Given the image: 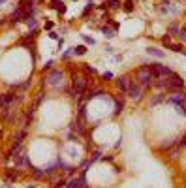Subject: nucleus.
Returning a JSON list of instances; mask_svg holds the SVG:
<instances>
[{"instance_id": "nucleus-6", "label": "nucleus", "mask_w": 186, "mask_h": 188, "mask_svg": "<svg viewBox=\"0 0 186 188\" xmlns=\"http://www.w3.org/2000/svg\"><path fill=\"white\" fill-rule=\"evenodd\" d=\"M167 79H169V87H171L169 90L181 89V87L184 85V79H182V77L179 75V73H169V75H167Z\"/></svg>"}, {"instance_id": "nucleus-27", "label": "nucleus", "mask_w": 186, "mask_h": 188, "mask_svg": "<svg viewBox=\"0 0 186 188\" xmlns=\"http://www.w3.org/2000/svg\"><path fill=\"white\" fill-rule=\"evenodd\" d=\"M179 38H181L182 41H186V28H181V30H179V34H177Z\"/></svg>"}, {"instance_id": "nucleus-26", "label": "nucleus", "mask_w": 186, "mask_h": 188, "mask_svg": "<svg viewBox=\"0 0 186 188\" xmlns=\"http://www.w3.org/2000/svg\"><path fill=\"white\" fill-rule=\"evenodd\" d=\"M163 98H165V94H158V96H154V100L150 102V105H156V103H158V102H162Z\"/></svg>"}, {"instance_id": "nucleus-16", "label": "nucleus", "mask_w": 186, "mask_h": 188, "mask_svg": "<svg viewBox=\"0 0 186 188\" xmlns=\"http://www.w3.org/2000/svg\"><path fill=\"white\" fill-rule=\"evenodd\" d=\"M17 177H19V171L17 169H9L8 171V183H13Z\"/></svg>"}, {"instance_id": "nucleus-10", "label": "nucleus", "mask_w": 186, "mask_h": 188, "mask_svg": "<svg viewBox=\"0 0 186 188\" xmlns=\"http://www.w3.org/2000/svg\"><path fill=\"white\" fill-rule=\"evenodd\" d=\"M51 8L56 9L58 13H66V4H64L62 0H51Z\"/></svg>"}, {"instance_id": "nucleus-39", "label": "nucleus", "mask_w": 186, "mask_h": 188, "mask_svg": "<svg viewBox=\"0 0 186 188\" xmlns=\"http://www.w3.org/2000/svg\"><path fill=\"white\" fill-rule=\"evenodd\" d=\"M0 25H2V21H0Z\"/></svg>"}, {"instance_id": "nucleus-34", "label": "nucleus", "mask_w": 186, "mask_h": 188, "mask_svg": "<svg viewBox=\"0 0 186 188\" xmlns=\"http://www.w3.org/2000/svg\"><path fill=\"white\" fill-rule=\"evenodd\" d=\"M111 77H113V73H111V72H105V73H104V79H105V81L111 79Z\"/></svg>"}, {"instance_id": "nucleus-4", "label": "nucleus", "mask_w": 186, "mask_h": 188, "mask_svg": "<svg viewBox=\"0 0 186 188\" xmlns=\"http://www.w3.org/2000/svg\"><path fill=\"white\" fill-rule=\"evenodd\" d=\"M167 102H169V103H173V105H184V102H186V94H184V92H181L179 89H175V90H171V94L167 96Z\"/></svg>"}, {"instance_id": "nucleus-8", "label": "nucleus", "mask_w": 186, "mask_h": 188, "mask_svg": "<svg viewBox=\"0 0 186 188\" xmlns=\"http://www.w3.org/2000/svg\"><path fill=\"white\" fill-rule=\"evenodd\" d=\"M130 85H132V79H130L128 75H120V77L117 79V89L120 90V92H128Z\"/></svg>"}, {"instance_id": "nucleus-22", "label": "nucleus", "mask_w": 186, "mask_h": 188, "mask_svg": "<svg viewBox=\"0 0 186 188\" xmlns=\"http://www.w3.org/2000/svg\"><path fill=\"white\" fill-rule=\"evenodd\" d=\"M132 9H134V0H126V2H124V11L130 13Z\"/></svg>"}, {"instance_id": "nucleus-37", "label": "nucleus", "mask_w": 186, "mask_h": 188, "mask_svg": "<svg viewBox=\"0 0 186 188\" xmlns=\"http://www.w3.org/2000/svg\"><path fill=\"white\" fill-rule=\"evenodd\" d=\"M27 188H34V186H32V184H30V186H27Z\"/></svg>"}, {"instance_id": "nucleus-36", "label": "nucleus", "mask_w": 186, "mask_h": 188, "mask_svg": "<svg viewBox=\"0 0 186 188\" xmlns=\"http://www.w3.org/2000/svg\"><path fill=\"white\" fill-rule=\"evenodd\" d=\"M4 2H6V0H0V6H2V4H4Z\"/></svg>"}, {"instance_id": "nucleus-5", "label": "nucleus", "mask_w": 186, "mask_h": 188, "mask_svg": "<svg viewBox=\"0 0 186 188\" xmlns=\"http://www.w3.org/2000/svg\"><path fill=\"white\" fill-rule=\"evenodd\" d=\"M47 83H49L51 87H60L62 85V72H58V70H51L49 75L45 77Z\"/></svg>"}, {"instance_id": "nucleus-24", "label": "nucleus", "mask_w": 186, "mask_h": 188, "mask_svg": "<svg viewBox=\"0 0 186 188\" xmlns=\"http://www.w3.org/2000/svg\"><path fill=\"white\" fill-rule=\"evenodd\" d=\"M27 25H28V27L32 28V30H36V17H34V15H32L30 19H27Z\"/></svg>"}, {"instance_id": "nucleus-2", "label": "nucleus", "mask_w": 186, "mask_h": 188, "mask_svg": "<svg viewBox=\"0 0 186 188\" xmlns=\"http://www.w3.org/2000/svg\"><path fill=\"white\" fill-rule=\"evenodd\" d=\"M150 70H152V73H154V77H167L171 72V68L165 66V64L162 62H150Z\"/></svg>"}, {"instance_id": "nucleus-3", "label": "nucleus", "mask_w": 186, "mask_h": 188, "mask_svg": "<svg viewBox=\"0 0 186 188\" xmlns=\"http://www.w3.org/2000/svg\"><path fill=\"white\" fill-rule=\"evenodd\" d=\"M85 87H86V79L83 75L75 77L73 79V89H72V96L73 98H79L83 92H85Z\"/></svg>"}, {"instance_id": "nucleus-31", "label": "nucleus", "mask_w": 186, "mask_h": 188, "mask_svg": "<svg viewBox=\"0 0 186 188\" xmlns=\"http://www.w3.org/2000/svg\"><path fill=\"white\" fill-rule=\"evenodd\" d=\"M177 145H179V147H184V145H186V134H184V135L181 137V141H179Z\"/></svg>"}, {"instance_id": "nucleus-19", "label": "nucleus", "mask_w": 186, "mask_h": 188, "mask_svg": "<svg viewBox=\"0 0 186 188\" xmlns=\"http://www.w3.org/2000/svg\"><path fill=\"white\" fill-rule=\"evenodd\" d=\"M86 53V47L85 45H77V47H73V55H77V57H81V55Z\"/></svg>"}, {"instance_id": "nucleus-38", "label": "nucleus", "mask_w": 186, "mask_h": 188, "mask_svg": "<svg viewBox=\"0 0 186 188\" xmlns=\"http://www.w3.org/2000/svg\"><path fill=\"white\" fill-rule=\"evenodd\" d=\"M182 53H184V55H186V51H182Z\"/></svg>"}, {"instance_id": "nucleus-18", "label": "nucleus", "mask_w": 186, "mask_h": 188, "mask_svg": "<svg viewBox=\"0 0 186 188\" xmlns=\"http://www.w3.org/2000/svg\"><path fill=\"white\" fill-rule=\"evenodd\" d=\"M104 6H105V8H113V9H117V8H120V2H118V0H107Z\"/></svg>"}, {"instance_id": "nucleus-1", "label": "nucleus", "mask_w": 186, "mask_h": 188, "mask_svg": "<svg viewBox=\"0 0 186 188\" xmlns=\"http://www.w3.org/2000/svg\"><path fill=\"white\" fill-rule=\"evenodd\" d=\"M154 73H152V70H150V66H143V68H139L136 72V83L139 87H150L152 83H154Z\"/></svg>"}, {"instance_id": "nucleus-28", "label": "nucleus", "mask_w": 186, "mask_h": 188, "mask_svg": "<svg viewBox=\"0 0 186 188\" xmlns=\"http://www.w3.org/2000/svg\"><path fill=\"white\" fill-rule=\"evenodd\" d=\"M162 43H163V45H165V47H167V45H169V43H171V38H169V34H165V36H163V38H162Z\"/></svg>"}, {"instance_id": "nucleus-40", "label": "nucleus", "mask_w": 186, "mask_h": 188, "mask_svg": "<svg viewBox=\"0 0 186 188\" xmlns=\"http://www.w3.org/2000/svg\"><path fill=\"white\" fill-rule=\"evenodd\" d=\"M184 188H186V184H184Z\"/></svg>"}, {"instance_id": "nucleus-33", "label": "nucleus", "mask_w": 186, "mask_h": 188, "mask_svg": "<svg viewBox=\"0 0 186 188\" xmlns=\"http://www.w3.org/2000/svg\"><path fill=\"white\" fill-rule=\"evenodd\" d=\"M85 70H86V72H90V73H96V68H92V66H85Z\"/></svg>"}, {"instance_id": "nucleus-29", "label": "nucleus", "mask_w": 186, "mask_h": 188, "mask_svg": "<svg viewBox=\"0 0 186 188\" xmlns=\"http://www.w3.org/2000/svg\"><path fill=\"white\" fill-rule=\"evenodd\" d=\"M83 40H85V41H86V43H90V45H94V43H96V41H94V38H90V36H86V34H85V36H83Z\"/></svg>"}, {"instance_id": "nucleus-12", "label": "nucleus", "mask_w": 186, "mask_h": 188, "mask_svg": "<svg viewBox=\"0 0 186 188\" xmlns=\"http://www.w3.org/2000/svg\"><path fill=\"white\" fill-rule=\"evenodd\" d=\"M147 53H149L150 57H154V58H163L165 57V53H163L162 49H158V47H147Z\"/></svg>"}, {"instance_id": "nucleus-25", "label": "nucleus", "mask_w": 186, "mask_h": 188, "mask_svg": "<svg viewBox=\"0 0 186 188\" xmlns=\"http://www.w3.org/2000/svg\"><path fill=\"white\" fill-rule=\"evenodd\" d=\"M179 30H181V27H179V25H171V27H169V34H173V36H177Z\"/></svg>"}, {"instance_id": "nucleus-21", "label": "nucleus", "mask_w": 186, "mask_h": 188, "mask_svg": "<svg viewBox=\"0 0 186 188\" xmlns=\"http://www.w3.org/2000/svg\"><path fill=\"white\" fill-rule=\"evenodd\" d=\"M102 32H104L105 38H113L115 36V30H113V28H109V27H104V28H102Z\"/></svg>"}, {"instance_id": "nucleus-17", "label": "nucleus", "mask_w": 186, "mask_h": 188, "mask_svg": "<svg viewBox=\"0 0 186 188\" xmlns=\"http://www.w3.org/2000/svg\"><path fill=\"white\" fill-rule=\"evenodd\" d=\"M30 171H32V175H34V177H36V179H41V177H43V169H38V167H34V166H30Z\"/></svg>"}, {"instance_id": "nucleus-23", "label": "nucleus", "mask_w": 186, "mask_h": 188, "mask_svg": "<svg viewBox=\"0 0 186 188\" xmlns=\"http://www.w3.org/2000/svg\"><path fill=\"white\" fill-rule=\"evenodd\" d=\"M25 135H27V130H21V132L17 134V137H15V143H23Z\"/></svg>"}, {"instance_id": "nucleus-15", "label": "nucleus", "mask_w": 186, "mask_h": 188, "mask_svg": "<svg viewBox=\"0 0 186 188\" xmlns=\"http://www.w3.org/2000/svg\"><path fill=\"white\" fill-rule=\"evenodd\" d=\"M72 130H75L77 134H83V126H81V121H79V119H75V121L72 122Z\"/></svg>"}, {"instance_id": "nucleus-14", "label": "nucleus", "mask_w": 186, "mask_h": 188, "mask_svg": "<svg viewBox=\"0 0 186 188\" xmlns=\"http://www.w3.org/2000/svg\"><path fill=\"white\" fill-rule=\"evenodd\" d=\"M124 109V100H115V115H120Z\"/></svg>"}, {"instance_id": "nucleus-11", "label": "nucleus", "mask_w": 186, "mask_h": 188, "mask_svg": "<svg viewBox=\"0 0 186 188\" xmlns=\"http://www.w3.org/2000/svg\"><path fill=\"white\" fill-rule=\"evenodd\" d=\"M15 166L21 167V166H30V160H28L27 154H17L15 156Z\"/></svg>"}, {"instance_id": "nucleus-13", "label": "nucleus", "mask_w": 186, "mask_h": 188, "mask_svg": "<svg viewBox=\"0 0 186 188\" xmlns=\"http://www.w3.org/2000/svg\"><path fill=\"white\" fill-rule=\"evenodd\" d=\"M100 94H104V90H102L100 87H96V89H92V90L86 92V98L85 100H92V98H96V96H100Z\"/></svg>"}, {"instance_id": "nucleus-32", "label": "nucleus", "mask_w": 186, "mask_h": 188, "mask_svg": "<svg viewBox=\"0 0 186 188\" xmlns=\"http://www.w3.org/2000/svg\"><path fill=\"white\" fill-rule=\"evenodd\" d=\"M49 38H53V40H58V36H56V32L49 30Z\"/></svg>"}, {"instance_id": "nucleus-35", "label": "nucleus", "mask_w": 186, "mask_h": 188, "mask_svg": "<svg viewBox=\"0 0 186 188\" xmlns=\"http://www.w3.org/2000/svg\"><path fill=\"white\" fill-rule=\"evenodd\" d=\"M45 28H47V30H51V28H53V23H51V21L45 23Z\"/></svg>"}, {"instance_id": "nucleus-20", "label": "nucleus", "mask_w": 186, "mask_h": 188, "mask_svg": "<svg viewBox=\"0 0 186 188\" xmlns=\"http://www.w3.org/2000/svg\"><path fill=\"white\" fill-rule=\"evenodd\" d=\"M167 47H169L171 51H175V53H182V51H184V49H182V45H181V43H169Z\"/></svg>"}, {"instance_id": "nucleus-7", "label": "nucleus", "mask_w": 186, "mask_h": 188, "mask_svg": "<svg viewBox=\"0 0 186 188\" xmlns=\"http://www.w3.org/2000/svg\"><path fill=\"white\" fill-rule=\"evenodd\" d=\"M126 94H128V96H130L132 100H141V96H143V87H139L137 83H136V85L132 83Z\"/></svg>"}, {"instance_id": "nucleus-41", "label": "nucleus", "mask_w": 186, "mask_h": 188, "mask_svg": "<svg viewBox=\"0 0 186 188\" xmlns=\"http://www.w3.org/2000/svg\"><path fill=\"white\" fill-rule=\"evenodd\" d=\"M165 2H167V0H165Z\"/></svg>"}, {"instance_id": "nucleus-9", "label": "nucleus", "mask_w": 186, "mask_h": 188, "mask_svg": "<svg viewBox=\"0 0 186 188\" xmlns=\"http://www.w3.org/2000/svg\"><path fill=\"white\" fill-rule=\"evenodd\" d=\"M19 21H25V11L21 8L13 9V13H11V17H9V23H11V25H17Z\"/></svg>"}, {"instance_id": "nucleus-30", "label": "nucleus", "mask_w": 186, "mask_h": 188, "mask_svg": "<svg viewBox=\"0 0 186 188\" xmlns=\"http://www.w3.org/2000/svg\"><path fill=\"white\" fill-rule=\"evenodd\" d=\"M100 156H102V152H100V151H94V154H92L90 162H96V160H98V158H100Z\"/></svg>"}]
</instances>
